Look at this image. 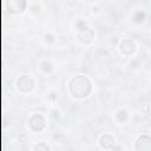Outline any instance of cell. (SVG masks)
<instances>
[{
	"mask_svg": "<svg viewBox=\"0 0 151 151\" xmlns=\"http://www.w3.org/2000/svg\"><path fill=\"white\" fill-rule=\"evenodd\" d=\"M32 151H51V147H50V145H48L47 143L40 140V142L33 144Z\"/></svg>",
	"mask_w": 151,
	"mask_h": 151,
	"instance_id": "9c48e42d",
	"label": "cell"
},
{
	"mask_svg": "<svg viewBox=\"0 0 151 151\" xmlns=\"http://www.w3.org/2000/svg\"><path fill=\"white\" fill-rule=\"evenodd\" d=\"M114 119L120 124H125V122L129 119V112L125 109H119L114 113Z\"/></svg>",
	"mask_w": 151,
	"mask_h": 151,
	"instance_id": "ba28073f",
	"label": "cell"
},
{
	"mask_svg": "<svg viewBox=\"0 0 151 151\" xmlns=\"http://www.w3.org/2000/svg\"><path fill=\"white\" fill-rule=\"evenodd\" d=\"M47 126V119L41 112H33L27 117V127L32 132H41Z\"/></svg>",
	"mask_w": 151,
	"mask_h": 151,
	"instance_id": "3957f363",
	"label": "cell"
},
{
	"mask_svg": "<svg viewBox=\"0 0 151 151\" xmlns=\"http://www.w3.org/2000/svg\"><path fill=\"white\" fill-rule=\"evenodd\" d=\"M14 88L18 93L28 94L35 88V80L31 74H21L15 78Z\"/></svg>",
	"mask_w": 151,
	"mask_h": 151,
	"instance_id": "7a4b0ae2",
	"label": "cell"
},
{
	"mask_svg": "<svg viewBox=\"0 0 151 151\" xmlns=\"http://www.w3.org/2000/svg\"><path fill=\"white\" fill-rule=\"evenodd\" d=\"M98 145L104 150H112L116 146V138L111 133H103L98 138Z\"/></svg>",
	"mask_w": 151,
	"mask_h": 151,
	"instance_id": "52a82bcc",
	"label": "cell"
},
{
	"mask_svg": "<svg viewBox=\"0 0 151 151\" xmlns=\"http://www.w3.org/2000/svg\"><path fill=\"white\" fill-rule=\"evenodd\" d=\"M67 90L73 99H84L90 96L92 91V83L87 77L77 74L68 80Z\"/></svg>",
	"mask_w": 151,
	"mask_h": 151,
	"instance_id": "6da1fadb",
	"label": "cell"
},
{
	"mask_svg": "<svg viewBox=\"0 0 151 151\" xmlns=\"http://www.w3.org/2000/svg\"><path fill=\"white\" fill-rule=\"evenodd\" d=\"M134 151H151V136L142 134L139 136L133 144Z\"/></svg>",
	"mask_w": 151,
	"mask_h": 151,
	"instance_id": "5b68a950",
	"label": "cell"
},
{
	"mask_svg": "<svg viewBox=\"0 0 151 151\" xmlns=\"http://www.w3.org/2000/svg\"><path fill=\"white\" fill-rule=\"evenodd\" d=\"M45 41H46V42H54V41H55L54 35H52V34H46V35H45Z\"/></svg>",
	"mask_w": 151,
	"mask_h": 151,
	"instance_id": "8fae6325",
	"label": "cell"
},
{
	"mask_svg": "<svg viewBox=\"0 0 151 151\" xmlns=\"http://www.w3.org/2000/svg\"><path fill=\"white\" fill-rule=\"evenodd\" d=\"M118 50L123 55L130 57L137 51V44L132 39H122L118 45Z\"/></svg>",
	"mask_w": 151,
	"mask_h": 151,
	"instance_id": "277c9868",
	"label": "cell"
},
{
	"mask_svg": "<svg viewBox=\"0 0 151 151\" xmlns=\"http://www.w3.org/2000/svg\"><path fill=\"white\" fill-rule=\"evenodd\" d=\"M39 67H40V70H41L44 73H51V72L53 71V66H52L51 61H50V60H46V59H44V60L40 61Z\"/></svg>",
	"mask_w": 151,
	"mask_h": 151,
	"instance_id": "30bf717a",
	"label": "cell"
},
{
	"mask_svg": "<svg viewBox=\"0 0 151 151\" xmlns=\"http://www.w3.org/2000/svg\"><path fill=\"white\" fill-rule=\"evenodd\" d=\"M93 38H94V33L91 29V27L86 26V24H84L81 27H78V39H79V41L87 45V44L92 42Z\"/></svg>",
	"mask_w": 151,
	"mask_h": 151,
	"instance_id": "8992f818",
	"label": "cell"
}]
</instances>
